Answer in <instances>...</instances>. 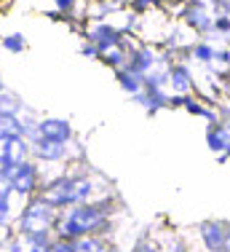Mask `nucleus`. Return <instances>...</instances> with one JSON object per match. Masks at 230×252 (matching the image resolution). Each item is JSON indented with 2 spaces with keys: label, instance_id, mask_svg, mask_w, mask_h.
<instances>
[{
  "label": "nucleus",
  "instance_id": "nucleus-3",
  "mask_svg": "<svg viewBox=\"0 0 230 252\" xmlns=\"http://www.w3.org/2000/svg\"><path fill=\"white\" fill-rule=\"evenodd\" d=\"M43 201L54 209L67 207V204H81V196H78V177L54 180V183L43 190Z\"/></svg>",
  "mask_w": 230,
  "mask_h": 252
},
{
  "label": "nucleus",
  "instance_id": "nucleus-19",
  "mask_svg": "<svg viewBox=\"0 0 230 252\" xmlns=\"http://www.w3.org/2000/svg\"><path fill=\"white\" fill-rule=\"evenodd\" d=\"M169 86V70H153L144 75V89H166Z\"/></svg>",
  "mask_w": 230,
  "mask_h": 252
},
{
  "label": "nucleus",
  "instance_id": "nucleus-22",
  "mask_svg": "<svg viewBox=\"0 0 230 252\" xmlns=\"http://www.w3.org/2000/svg\"><path fill=\"white\" fill-rule=\"evenodd\" d=\"M3 46L8 51H22L24 49V38H22V35H8V38L3 40Z\"/></svg>",
  "mask_w": 230,
  "mask_h": 252
},
{
  "label": "nucleus",
  "instance_id": "nucleus-18",
  "mask_svg": "<svg viewBox=\"0 0 230 252\" xmlns=\"http://www.w3.org/2000/svg\"><path fill=\"white\" fill-rule=\"evenodd\" d=\"M102 57H105V62L113 64L118 73H120L123 67H129V54H126L123 49H118V46H115V49H110V51H105Z\"/></svg>",
  "mask_w": 230,
  "mask_h": 252
},
{
  "label": "nucleus",
  "instance_id": "nucleus-15",
  "mask_svg": "<svg viewBox=\"0 0 230 252\" xmlns=\"http://www.w3.org/2000/svg\"><path fill=\"white\" fill-rule=\"evenodd\" d=\"M214 46L209 43V40H196V43L190 46V57L196 59V62H201V64H211L214 62Z\"/></svg>",
  "mask_w": 230,
  "mask_h": 252
},
{
  "label": "nucleus",
  "instance_id": "nucleus-28",
  "mask_svg": "<svg viewBox=\"0 0 230 252\" xmlns=\"http://www.w3.org/2000/svg\"><path fill=\"white\" fill-rule=\"evenodd\" d=\"M83 54H86V57H94L96 49H94V46H86V49H83Z\"/></svg>",
  "mask_w": 230,
  "mask_h": 252
},
{
  "label": "nucleus",
  "instance_id": "nucleus-16",
  "mask_svg": "<svg viewBox=\"0 0 230 252\" xmlns=\"http://www.w3.org/2000/svg\"><path fill=\"white\" fill-rule=\"evenodd\" d=\"M35 153L46 161H59V158H64V145H54V142L38 140L35 142Z\"/></svg>",
  "mask_w": 230,
  "mask_h": 252
},
{
  "label": "nucleus",
  "instance_id": "nucleus-13",
  "mask_svg": "<svg viewBox=\"0 0 230 252\" xmlns=\"http://www.w3.org/2000/svg\"><path fill=\"white\" fill-rule=\"evenodd\" d=\"M51 250V244H48L46 236H22L14 242V250L11 252H48Z\"/></svg>",
  "mask_w": 230,
  "mask_h": 252
},
{
  "label": "nucleus",
  "instance_id": "nucleus-30",
  "mask_svg": "<svg viewBox=\"0 0 230 252\" xmlns=\"http://www.w3.org/2000/svg\"><path fill=\"white\" fill-rule=\"evenodd\" d=\"M99 3H102V0H99Z\"/></svg>",
  "mask_w": 230,
  "mask_h": 252
},
{
  "label": "nucleus",
  "instance_id": "nucleus-14",
  "mask_svg": "<svg viewBox=\"0 0 230 252\" xmlns=\"http://www.w3.org/2000/svg\"><path fill=\"white\" fill-rule=\"evenodd\" d=\"M118 83L123 86V92H129L131 97H137L139 92H144V78L131 73V70H120L118 73Z\"/></svg>",
  "mask_w": 230,
  "mask_h": 252
},
{
  "label": "nucleus",
  "instance_id": "nucleus-4",
  "mask_svg": "<svg viewBox=\"0 0 230 252\" xmlns=\"http://www.w3.org/2000/svg\"><path fill=\"white\" fill-rule=\"evenodd\" d=\"M182 19L187 30H193L196 35H206L214 30V16H211V8L206 5V0H187Z\"/></svg>",
  "mask_w": 230,
  "mask_h": 252
},
{
  "label": "nucleus",
  "instance_id": "nucleus-11",
  "mask_svg": "<svg viewBox=\"0 0 230 252\" xmlns=\"http://www.w3.org/2000/svg\"><path fill=\"white\" fill-rule=\"evenodd\" d=\"M196 86V78H193V73L187 70V64L177 62L169 67V89H172L177 97H187V92Z\"/></svg>",
  "mask_w": 230,
  "mask_h": 252
},
{
  "label": "nucleus",
  "instance_id": "nucleus-12",
  "mask_svg": "<svg viewBox=\"0 0 230 252\" xmlns=\"http://www.w3.org/2000/svg\"><path fill=\"white\" fill-rule=\"evenodd\" d=\"M206 145H209V151H214V153H220V156H228V148H230V124H214V126H209Z\"/></svg>",
  "mask_w": 230,
  "mask_h": 252
},
{
  "label": "nucleus",
  "instance_id": "nucleus-20",
  "mask_svg": "<svg viewBox=\"0 0 230 252\" xmlns=\"http://www.w3.org/2000/svg\"><path fill=\"white\" fill-rule=\"evenodd\" d=\"M8 190H11V185L0 177V223H3L5 215H8Z\"/></svg>",
  "mask_w": 230,
  "mask_h": 252
},
{
  "label": "nucleus",
  "instance_id": "nucleus-26",
  "mask_svg": "<svg viewBox=\"0 0 230 252\" xmlns=\"http://www.w3.org/2000/svg\"><path fill=\"white\" fill-rule=\"evenodd\" d=\"M57 5H59V11H70L72 8V0H57Z\"/></svg>",
  "mask_w": 230,
  "mask_h": 252
},
{
  "label": "nucleus",
  "instance_id": "nucleus-21",
  "mask_svg": "<svg viewBox=\"0 0 230 252\" xmlns=\"http://www.w3.org/2000/svg\"><path fill=\"white\" fill-rule=\"evenodd\" d=\"M211 32H220V35H225V38H230V14H217Z\"/></svg>",
  "mask_w": 230,
  "mask_h": 252
},
{
  "label": "nucleus",
  "instance_id": "nucleus-25",
  "mask_svg": "<svg viewBox=\"0 0 230 252\" xmlns=\"http://www.w3.org/2000/svg\"><path fill=\"white\" fill-rule=\"evenodd\" d=\"M139 252H158V247H155V242H142L139 244Z\"/></svg>",
  "mask_w": 230,
  "mask_h": 252
},
{
  "label": "nucleus",
  "instance_id": "nucleus-24",
  "mask_svg": "<svg viewBox=\"0 0 230 252\" xmlns=\"http://www.w3.org/2000/svg\"><path fill=\"white\" fill-rule=\"evenodd\" d=\"M153 3H155V0H131V8H134V11H147Z\"/></svg>",
  "mask_w": 230,
  "mask_h": 252
},
{
  "label": "nucleus",
  "instance_id": "nucleus-10",
  "mask_svg": "<svg viewBox=\"0 0 230 252\" xmlns=\"http://www.w3.org/2000/svg\"><path fill=\"white\" fill-rule=\"evenodd\" d=\"M88 38H91V46L96 51H110V49H115V46H120V30H115V27H110V25H96V27H91L88 30Z\"/></svg>",
  "mask_w": 230,
  "mask_h": 252
},
{
  "label": "nucleus",
  "instance_id": "nucleus-5",
  "mask_svg": "<svg viewBox=\"0 0 230 252\" xmlns=\"http://www.w3.org/2000/svg\"><path fill=\"white\" fill-rule=\"evenodd\" d=\"M0 177L11 185L14 193H32L35 190V166L32 164H19V166H0Z\"/></svg>",
  "mask_w": 230,
  "mask_h": 252
},
{
  "label": "nucleus",
  "instance_id": "nucleus-1",
  "mask_svg": "<svg viewBox=\"0 0 230 252\" xmlns=\"http://www.w3.org/2000/svg\"><path fill=\"white\" fill-rule=\"evenodd\" d=\"M105 223H107V209L102 204H78L59 220L57 231L64 242H75V239L91 236L94 231L105 228Z\"/></svg>",
  "mask_w": 230,
  "mask_h": 252
},
{
  "label": "nucleus",
  "instance_id": "nucleus-17",
  "mask_svg": "<svg viewBox=\"0 0 230 252\" xmlns=\"http://www.w3.org/2000/svg\"><path fill=\"white\" fill-rule=\"evenodd\" d=\"M70 244H72V252H105V244L96 236H81Z\"/></svg>",
  "mask_w": 230,
  "mask_h": 252
},
{
  "label": "nucleus",
  "instance_id": "nucleus-29",
  "mask_svg": "<svg viewBox=\"0 0 230 252\" xmlns=\"http://www.w3.org/2000/svg\"><path fill=\"white\" fill-rule=\"evenodd\" d=\"M228 156H230V148H228Z\"/></svg>",
  "mask_w": 230,
  "mask_h": 252
},
{
  "label": "nucleus",
  "instance_id": "nucleus-8",
  "mask_svg": "<svg viewBox=\"0 0 230 252\" xmlns=\"http://www.w3.org/2000/svg\"><path fill=\"white\" fill-rule=\"evenodd\" d=\"M27 145L22 137H5L0 134V166H19L24 164Z\"/></svg>",
  "mask_w": 230,
  "mask_h": 252
},
{
  "label": "nucleus",
  "instance_id": "nucleus-2",
  "mask_svg": "<svg viewBox=\"0 0 230 252\" xmlns=\"http://www.w3.org/2000/svg\"><path fill=\"white\" fill-rule=\"evenodd\" d=\"M51 225H54V207H48L43 199L29 204L19 220V231L24 236H48Z\"/></svg>",
  "mask_w": 230,
  "mask_h": 252
},
{
  "label": "nucleus",
  "instance_id": "nucleus-7",
  "mask_svg": "<svg viewBox=\"0 0 230 252\" xmlns=\"http://www.w3.org/2000/svg\"><path fill=\"white\" fill-rule=\"evenodd\" d=\"M72 137V129L64 118H46L38 124V140L54 142V145H67Z\"/></svg>",
  "mask_w": 230,
  "mask_h": 252
},
{
  "label": "nucleus",
  "instance_id": "nucleus-9",
  "mask_svg": "<svg viewBox=\"0 0 230 252\" xmlns=\"http://www.w3.org/2000/svg\"><path fill=\"white\" fill-rule=\"evenodd\" d=\"M158 64H161V54L155 49H139L134 54H129V67H126V70H131V73H137V75L144 78L147 73L158 70Z\"/></svg>",
  "mask_w": 230,
  "mask_h": 252
},
{
  "label": "nucleus",
  "instance_id": "nucleus-6",
  "mask_svg": "<svg viewBox=\"0 0 230 252\" xmlns=\"http://www.w3.org/2000/svg\"><path fill=\"white\" fill-rule=\"evenodd\" d=\"M198 239L203 244V252H225V223L203 220L198 225Z\"/></svg>",
  "mask_w": 230,
  "mask_h": 252
},
{
  "label": "nucleus",
  "instance_id": "nucleus-27",
  "mask_svg": "<svg viewBox=\"0 0 230 252\" xmlns=\"http://www.w3.org/2000/svg\"><path fill=\"white\" fill-rule=\"evenodd\" d=\"M225 252H230V223H225Z\"/></svg>",
  "mask_w": 230,
  "mask_h": 252
},
{
  "label": "nucleus",
  "instance_id": "nucleus-23",
  "mask_svg": "<svg viewBox=\"0 0 230 252\" xmlns=\"http://www.w3.org/2000/svg\"><path fill=\"white\" fill-rule=\"evenodd\" d=\"M48 252H72V244L64 242V239H59V242L51 244V250H48Z\"/></svg>",
  "mask_w": 230,
  "mask_h": 252
}]
</instances>
